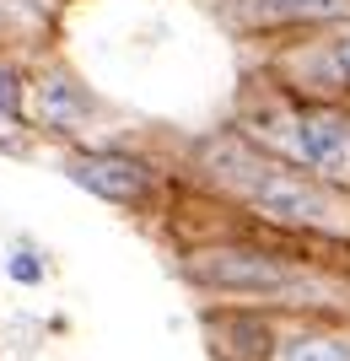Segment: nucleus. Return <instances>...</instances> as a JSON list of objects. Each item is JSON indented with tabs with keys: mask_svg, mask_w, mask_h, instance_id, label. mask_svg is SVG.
Wrapping results in <instances>:
<instances>
[{
	"mask_svg": "<svg viewBox=\"0 0 350 361\" xmlns=\"http://www.w3.org/2000/svg\"><path fill=\"white\" fill-rule=\"evenodd\" d=\"M259 75L280 81L286 92L350 108V16L335 22V27H318V32H302V38L264 49Z\"/></svg>",
	"mask_w": 350,
	"mask_h": 361,
	"instance_id": "nucleus-6",
	"label": "nucleus"
},
{
	"mask_svg": "<svg viewBox=\"0 0 350 361\" xmlns=\"http://www.w3.org/2000/svg\"><path fill=\"white\" fill-rule=\"evenodd\" d=\"M232 124L270 157L302 167L313 178H329L350 189V108L286 92L270 75H254L232 108Z\"/></svg>",
	"mask_w": 350,
	"mask_h": 361,
	"instance_id": "nucleus-3",
	"label": "nucleus"
},
{
	"mask_svg": "<svg viewBox=\"0 0 350 361\" xmlns=\"http://www.w3.org/2000/svg\"><path fill=\"white\" fill-rule=\"evenodd\" d=\"M345 270H350V248H345Z\"/></svg>",
	"mask_w": 350,
	"mask_h": 361,
	"instance_id": "nucleus-11",
	"label": "nucleus"
},
{
	"mask_svg": "<svg viewBox=\"0 0 350 361\" xmlns=\"http://www.w3.org/2000/svg\"><path fill=\"white\" fill-rule=\"evenodd\" d=\"M0 275L11 281V286H44L49 281V254L38 248V243H11L6 248V259H0Z\"/></svg>",
	"mask_w": 350,
	"mask_h": 361,
	"instance_id": "nucleus-10",
	"label": "nucleus"
},
{
	"mask_svg": "<svg viewBox=\"0 0 350 361\" xmlns=\"http://www.w3.org/2000/svg\"><path fill=\"white\" fill-rule=\"evenodd\" d=\"M60 173L76 183L81 195L103 200L113 211H130V216L156 211L173 195V173L156 162L151 151H135L124 140H103V135L60 151Z\"/></svg>",
	"mask_w": 350,
	"mask_h": 361,
	"instance_id": "nucleus-4",
	"label": "nucleus"
},
{
	"mask_svg": "<svg viewBox=\"0 0 350 361\" xmlns=\"http://www.w3.org/2000/svg\"><path fill=\"white\" fill-rule=\"evenodd\" d=\"M178 275L199 302L227 307H270V313H345L350 318V270L345 254L275 238L232 221L178 248Z\"/></svg>",
	"mask_w": 350,
	"mask_h": 361,
	"instance_id": "nucleus-2",
	"label": "nucleus"
},
{
	"mask_svg": "<svg viewBox=\"0 0 350 361\" xmlns=\"http://www.w3.org/2000/svg\"><path fill=\"white\" fill-rule=\"evenodd\" d=\"M108 119V103L97 97L81 71H70L65 60L32 54V75H27V124L38 140H54L60 151L97 140Z\"/></svg>",
	"mask_w": 350,
	"mask_h": 361,
	"instance_id": "nucleus-5",
	"label": "nucleus"
},
{
	"mask_svg": "<svg viewBox=\"0 0 350 361\" xmlns=\"http://www.w3.org/2000/svg\"><path fill=\"white\" fill-rule=\"evenodd\" d=\"M27 75H32V54L22 49H0V151H32V124H27Z\"/></svg>",
	"mask_w": 350,
	"mask_h": 361,
	"instance_id": "nucleus-9",
	"label": "nucleus"
},
{
	"mask_svg": "<svg viewBox=\"0 0 350 361\" xmlns=\"http://www.w3.org/2000/svg\"><path fill=\"white\" fill-rule=\"evenodd\" d=\"M178 178L194 195H205L211 205L232 211L243 226L313 243V248H329V254L350 248V189L270 157L232 119L205 130L183 151Z\"/></svg>",
	"mask_w": 350,
	"mask_h": 361,
	"instance_id": "nucleus-1",
	"label": "nucleus"
},
{
	"mask_svg": "<svg viewBox=\"0 0 350 361\" xmlns=\"http://www.w3.org/2000/svg\"><path fill=\"white\" fill-rule=\"evenodd\" d=\"M264 361H350L345 313H280Z\"/></svg>",
	"mask_w": 350,
	"mask_h": 361,
	"instance_id": "nucleus-8",
	"label": "nucleus"
},
{
	"mask_svg": "<svg viewBox=\"0 0 350 361\" xmlns=\"http://www.w3.org/2000/svg\"><path fill=\"white\" fill-rule=\"evenodd\" d=\"M205 11L221 22L227 38L275 49L286 38H302V32L345 22L350 0H205Z\"/></svg>",
	"mask_w": 350,
	"mask_h": 361,
	"instance_id": "nucleus-7",
	"label": "nucleus"
}]
</instances>
